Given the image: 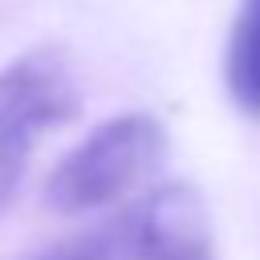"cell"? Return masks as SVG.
Listing matches in <instances>:
<instances>
[{
	"instance_id": "obj_4",
	"label": "cell",
	"mask_w": 260,
	"mask_h": 260,
	"mask_svg": "<svg viewBox=\"0 0 260 260\" xmlns=\"http://www.w3.org/2000/svg\"><path fill=\"white\" fill-rule=\"evenodd\" d=\"M223 81L232 102L260 118V0H240L232 32H228V53H223Z\"/></svg>"
},
{
	"instance_id": "obj_1",
	"label": "cell",
	"mask_w": 260,
	"mask_h": 260,
	"mask_svg": "<svg viewBox=\"0 0 260 260\" xmlns=\"http://www.w3.org/2000/svg\"><path fill=\"white\" fill-rule=\"evenodd\" d=\"M167 158V130L150 114H118L93 126L45 179V207L57 215H85L122 207L158 175Z\"/></svg>"
},
{
	"instance_id": "obj_2",
	"label": "cell",
	"mask_w": 260,
	"mask_h": 260,
	"mask_svg": "<svg viewBox=\"0 0 260 260\" xmlns=\"http://www.w3.org/2000/svg\"><path fill=\"white\" fill-rule=\"evenodd\" d=\"M28 260H211L207 203L195 187L167 183Z\"/></svg>"
},
{
	"instance_id": "obj_3",
	"label": "cell",
	"mask_w": 260,
	"mask_h": 260,
	"mask_svg": "<svg viewBox=\"0 0 260 260\" xmlns=\"http://www.w3.org/2000/svg\"><path fill=\"white\" fill-rule=\"evenodd\" d=\"M77 110L81 93L73 69L53 45L28 49L0 69V207L16 195L32 146L49 130L73 122Z\"/></svg>"
}]
</instances>
